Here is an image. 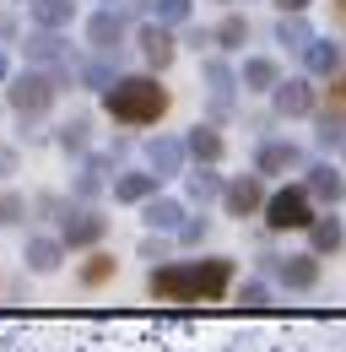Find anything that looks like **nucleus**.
<instances>
[{
    "label": "nucleus",
    "instance_id": "nucleus-19",
    "mask_svg": "<svg viewBox=\"0 0 346 352\" xmlns=\"http://www.w3.org/2000/svg\"><path fill=\"white\" fill-rule=\"evenodd\" d=\"M341 244H346V228H341V217L325 206V212L314 217V228H308V250H314V255H336Z\"/></svg>",
    "mask_w": 346,
    "mask_h": 352
},
{
    "label": "nucleus",
    "instance_id": "nucleus-8",
    "mask_svg": "<svg viewBox=\"0 0 346 352\" xmlns=\"http://www.w3.org/2000/svg\"><path fill=\"white\" fill-rule=\"evenodd\" d=\"M184 163H189V146H184L178 135L157 131L152 141H146V168H152L157 179H178V174H184Z\"/></svg>",
    "mask_w": 346,
    "mask_h": 352
},
{
    "label": "nucleus",
    "instance_id": "nucleus-39",
    "mask_svg": "<svg viewBox=\"0 0 346 352\" xmlns=\"http://www.w3.org/2000/svg\"><path fill=\"white\" fill-rule=\"evenodd\" d=\"M276 6H281V16H303L308 11V0H276Z\"/></svg>",
    "mask_w": 346,
    "mask_h": 352
},
{
    "label": "nucleus",
    "instance_id": "nucleus-20",
    "mask_svg": "<svg viewBox=\"0 0 346 352\" xmlns=\"http://www.w3.org/2000/svg\"><path fill=\"white\" fill-rule=\"evenodd\" d=\"M211 168H216V163H195V168L184 174V195H189L195 206H206V201H222V190H227V184H222V174H211Z\"/></svg>",
    "mask_w": 346,
    "mask_h": 352
},
{
    "label": "nucleus",
    "instance_id": "nucleus-40",
    "mask_svg": "<svg viewBox=\"0 0 346 352\" xmlns=\"http://www.w3.org/2000/svg\"><path fill=\"white\" fill-rule=\"evenodd\" d=\"M5 76H11V65H5V54H0V82H5Z\"/></svg>",
    "mask_w": 346,
    "mask_h": 352
},
{
    "label": "nucleus",
    "instance_id": "nucleus-33",
    "mask_svg": "<svg viewBox=\"0 0 346 352\" xmlns=\"http://www.w3.org/2000/svg\"><path fill=\"white\" fill-rule=\"evenodd\" d=\"M244 38H249V22L233 11V16H222V28H216V44L222 49H244Z\"/></svg>",
    "mask_w": 346,
    "mask_h": 352
},
{
    "label": "nucleus",
    "instance_id": "nucleus-26",
    "mask_svg": "<svg viewBox=\"0 0 346 352\" xmlns=\"http://www.w3.org/2000/svg\"><path fill=\"white\" fill-rule=\"evenodd\" d=\"M27 6H33L38 28H71V16H76V0H27Z\"/></svg>",
    "mask_w": 346,
    "mask_h": 352
},
{
    "label": "nucleus",
    "instance_id": "nucleus-22",
    "mask_svg": "<svg viewBox=\"0 0 346 352\" xmlns=\"http://www.w3.org/2000/svg\"><path fill=\"white\" fill-rule=\"evenodd\" d=\"M238 82H244V92H276L281 87V71H276V60H244V71H238Z\"/></svg>",
    "mask_w": 346,
    "mask_h": 352
},
{
    "label": "nucleus",
    "instance_id": "nucleus-28",
    "mask_svg": "<svg viewBox=\"0 0 346 352\" xmlns=\"http://www.w3.org/2000/svg\"><path fill=\"white\" fill-rule=\"evenodd\" d=\"M276 44H287V49H308L314 44V28H308V22H303V16H281V22H276Z\"/></svg>",
    "mask_w": 346,
    "mask_h": 352
},
{
    "label": "nucleus",
    "instance_id": "nucleus-12",
    "mask_svg": "<svg viewBox=\"0 0 346 352\" xmlns=\"http://www.w3.org/2000/svg\"><path fill=\"white\" fill-rule=\"evenodd\" d=\"M157 184H163V179L152 174V168H125V174H114L108 190H114V201H125V206H146V201L157 195Z\"/></svg>",
    "mask_w": 346,
    "mask_h": 352
},
{
    "label": "nucleus",
    "instance_id": "nucleus-41",
    "mask_svg": "<svg viewBox=\"0 0 346 352\" xmlns=\"http://www.w3.org/2000/svg\"><path fill=\"white\" fill-rule=\"evenodd\" d=\"M341 16H346V0H341Z\"/></svg>",
    "mask_w": 346,
    "mask_h": 352
},
{
    "label": "nucleus",
    "instance_id": "nucleus-15",
    "mask_svg": "<svg viewBox=\"0 0 346 352\" xmlns=\"http://www.w3.org/2000/svg\"><path fill=\"white\" fill-rule=\"evenodd\" d=\"M125 38V16L114 11V6H103V11H92V22H86V44L97 49V54H114Z\"/></svg>",
    "mask_w": 346,
    "mask_h": 352
},
{
    "label": "nucleus",
    "instance_id": "nucleus-37",
    "mask_svg": "<svg viewBox=\"0 0 346 352\" xmlns=\"http://www.w3.org/2000/svg\"><path fill=\"white\" fill-rule=\"evenodd\" d=\"M184 44H189V49H206V44H216V33H206V28H189V33H184Z\"/></svg>",
    "mask_w": 346,
    "mask_h": 352
},
{
    "label": "nucleus",
    "instance_id": "nucleus-9",
    "mask_svg": "<svg viewBox=\"0 0 346 352\" xmlns=\"http://www.w3.org/2000/svg\"><path fill=\"white\" fill-rule=\"evenodd\" d=\"M65 255H71V244H65L60 233H33L27 250H22V261H27L33 276H54V271L65 265Z\"/></svg>",
    "mask_w": 346,
    "mask_h": 352
},
{
    "label": "nucleus",
    "instance_id": "nucleus-36",
    "mask_svg": "<svg viewBox=\"0 0 346 352\" xmlns=\"http://www.w3.org/2000/svg\"><path fill=\"white\" fill-rule=\"evenodd\" d=\"M27 217V201L22 195H0V228H11V222Z\"/></svg>",
    "mask_w": 346,
    "mask_h": 352
},
{
    "label": "nucleus",
    "instance_id": "nucleus-16",
    "mask_svg": "<svg viewBox=\"0 0 346 352\" xmlns=\"http://www.w3.org/2000/svg\"><path fill=\"white\" fill-rule=\"evenodd\" d=\"M141 54H146V65H152V71H168L173 54H178V44H173V28H163V22H146V28H141Z\"/></svg>",
    "mask_w": 346,
    "mask_h": 352
},
{
    "label": "nucleus",
    "instance_id": "nucleus-31",
    "mask_svg": "<svg viewBox=\"0 0 346 352\" xmlns=\"http://www.w3.org/2000/svg\"><path fill=\"white\" fill-rule=\"evenodd\" d=\"M152 22H163V28H184V22H189V0H152Z\"/></svg>",
    "mask_w": 346,
    "mask_h": 352
},
{
    "label": "nucleus",
    "instance_id": "nucleus-6",
    "mask_svg": "<svg viewBox=\"0 0 346 352\" xmlns=\"http://www.w3.org/2000/svg\"><path fill=\"white\" fill-rule=\"evenodd\" d=\"M60 239H65L71 250H97V244L108 239V217H103L92 201H76L71 212H60Z\"/></svg>",
    "mask_w": 346,
    "mask_h": 352
},
{
    "label": "nucleus",
    "instance_id": "nucleus-29",
    "mask_svg": "<svg viewBox=\"0 0 346 352\" xmlns=\"http://www.w3.org/2000/svg\"><path fill=\"white\" fill-rule=\"evenodd\" d=\"M270 282H260V276H249V282H238L233 287V304H244V309H270Z\"/></svg>",
    "mask_w": 346,
    "mask_h": 352
},
{
    "label": "nucleus",
    "instance_id": "nucleus-32",
    "mask_svg": "<svg viewBox=\"0 0 346 352\" xmlns=\"http://www.w3.org/2000/svg\"><path fill=\"white\" fill-rule=\"evenodd\" d=\"M82 82L92 92H108L114 82H119V76H114V60H86V65H82Z\"/></svg>",
    "mask_w": 346,
    "mask_h": 352
},
{
    "label": "nucleus",
    "instance_id": "nucleus-1",
    "mask_svg": "<svg viewBox=\"0 0 346 352\" xmlns=\"http://www.w3.org/2000/svg\"><path fill=\"white\" fill-rule=\"evenodd\" d=\"M238 282L233 255H211V261H163L146 271V293L157 304H222Z\"/></svg>",
    "mask_w": 346,
    "mask_h": 352
},
{
    "label": "nucleus",
    "instance_id": "nucleus-30",
    "mask_svg": "<svg viewBox=\"0 0 346 352\" xmlns=\"http://www.w3.org/2000/svg\"><path fill=\"white\" fill-rule=\"evenodd\" d=\"M319 146H325V152H330V146H346V109L319 114Z\"/></svg>",
    "mask_w": 346,
    "mask_h": 352
},
{
    "label": "nucleus",
    "instance_id": "nucleus-13",
    "mask_svg": "<svg viewBox=\"0 0 346 352\" xmlns=\"http://www.w3.org/2000/svg\"><path fill=\"white\" fill-rule=\"evenodd\" d=\"M303 168V152L292 146V141H265L255 152V174H265V179H276V174H298Z\"/></svg>",
    "mask_w": 346,
    "mask_h": 352
},
{
    "label": "nucleus",
    "instance_id": "nucleus-14",
    "mask_svg": "<svg viewBox=\"0 0 346 352\" xmlns=\"http://www.w3.org/2000/svg\"><path fill=\"white\" fill-rule=\"evenodd\" d=\"M303 190L314 195V206H336L346 201V179L330 168V163H314V168H303Z\"/></svg>",
    "mask_w": 346,
    "mask_h": 352
},
{
    "label": "nucleus",
    "instance_id": "nucleus-23",
    "mask_svg": "<svg viewBox=\"0 0 346 352\" xmlns=\"http://www.w3.org/2000/svg\"><path fill=\"white\" fill-rule=\"evenodd\" d=\"M303 60H308V71H314V76H336V71H341V44L314 38V44L303 49Z\"/></svg>",
    "mask_w": 346,
    "mask_h": 352
},
{
    "label": "nucleus",
    "instance_id": "nucleus-35",
    "mask_svg": "<svg viewBox=\"0 0 346 352\" xmlns=\"http://www.w3.org/2000/svg\"><path fill=\"white\" fill-rule=\"evenodd\" d=\"M173 244H178L173 233H146V239H141V261L163 265V261H168V250H173Z\"/></svg>",
    "mask_w": 346,
    "mask_h": 352
},
{
    "label": "nucleus",
    "instance_id": "nucleus-27",
    "mask_svg": "<svg viewBox=\"0 0 346 352\" xmlns=\"http://www.w3.org/2000/svg\"><path fill=\"white\" fill-rule=\"evenodd\" d=\"M86 135H92V120H86V114H71V120L54 131V141H60V152H86Z\"/></svg>",
    "mask_w": 346,
    "mask_h": 352
},
{
    "label": "nucleus",
    "instance_id": "nucleus-25",
    "mask_svg": "<svg viewBox=\"0 0 346 352\" xmlns=\"http://www.w3.org/2000/svg\"><path fill=\"white\" fill-rule=\"evenodd\" d=\"M200 76H206V87H211V98H216V114H227V92L244 87V82H233V71H227L222 60H206V65H200Z\"/></svg>",
    "mask_w": 346,
    "mask_h": 352
},
{
    "label": "nucleus",
    "instance_id": "nucleus-2",
    "mask_svg": "<svg viewBox=\"0 0 346 352\" xmlns=\"http://www.w3.org/2000/svg\"><path fill=\"white\" fill-rule=\"evenodd\" d=\"M103 109L114 125H157L168 114V92L157 87L152 76H119L114 87L103 92Z\"/></svg>",
    "mask_w": 346,
    "mask_h": 352
},
{
    "label": "nucleus",
    "instance_id": "nucleus-34",
    "mask_svg": "<svg viewBox=\"0 0 346 352\" xmlns=\"http://www.w3.org/2000/svg\"><path fill=\"white\" fill-rule=\"evenodd\" d=\"M206 233H211V217H184V228H178L173 239H178L184 250H200V244H206Z\"/></svg>",
    "mask_w": 346,
    "mask_h": 352
},
{
    "label": "nucleus",
    "instance_id": "nucleus-10",
    "mask_svg": "<svg viewBox=\"0 0 346 352\" xmlns=\"http://www.w3.org/2000/svg\"><path fill=\"white\" fill-rule=\"evenodd\" d=\"M108 168H114V152H92L82 168H76V179H71V195H76V201H97L103 184H114Z\"/></svg>",
    "mask_w": 346,
    "mask_h": 352
},
{
    "label": "nucleus",
    "instance_id": "nucleus-3",
    "mask_svg": "<svg viewBox=\"0 0 346 352\" xmlns=\"http://www.w3.org/2000/svg\"><path fill=\"white\" fill-rule=\"evenodd\" d=\"M314 195L303 190V184H281V190H270V201H265V228L270 233H308L314 228Z\"/></svg>",
    "mask_w": 346,
    "mask_h": 352
},
{
    "label": "nucleus",
    "instance_id": "nucleus-4",
    "mask_svg": "<svg viewBox=\"0 0 346 352\" xmlns=\"http://www.w3.org/2000/svg\"><path fill=\"white\" fill-rule=\"evenodd\" d=\"M54 98H60V76H54V71H22V76L5 87V103H11L22 120H38Z\"/></svg>",
    "mask_w": 346,
    "mask_h": 352
},
{
    "label": "nucleus",
    "instance_id": "nucleus-42",
    "mask_svg": "<svg viewBox=\"0 0 346 352\" xmlns=\"http://www.w3.org/2000/svg\"><path fill=\"white\" fill-rule=\"evenodd\" d=\"M108 6H114V0H108Z\"/></svg>",
    "mask_w": 346,
    "mask_h": 352
},
{
    "label": "nucleus",
    "instance_id": "nucleus-11",
    "mask_svg": "<svg viewBox=\"0 0 346 352\" xmlns=\"http://www.w3.org/2000/svg\"><path fill=\"white\" fill-rule=\"evenodd\" d=\"M22 49H27V65H71V49L60 38V28H33Z\"/></svg>",
    "mask_w": 346,
    "mask_h": 352
},
{
    "label": "nucleus",
    "instance_id": "nucleus-38",
    "mask_svg": "<svg viewBox=\"0 0 346 352\" xmlns=\"http://www.w3.org/2000/svg\"><path fill=\"white\" fill-rule=\"evenodd\" d=\"M5 174H16V146L0 141V179H5Z\"/></svg>",
    "mask_w": 346,
    "mask_h": 352
},
{
    "label": "nucleus",
    "instance_id": "nucleus-43",
    "mask_svg": "<svg viewBox=\"0 0 346 352\" xmlns=\"http://www.w3.org/2000/svg\"><path fill=\"white\" fill-rule=\"evenodd\" d=\"M341 152H346V146H341Z\"/></svg>",
    "mask_w": 346,
    "mask_h": 352
},
{
    "label": "nucleus",
    "instance_id": "nucleus-18",
    "mask_svg": "<svg viewBox=\"0 0 346 352\" xmlns=\"http://www.w3.org/2000/svg\"><path fill=\"white\" fill-rule=\"evenodd\" d=\"M141 217H146V228H152V233H178L189 212H184V206H178L173 195H152V201L141 206Z\"/></svg>",
    "mask_w": 346,
    "mask_h": 352
},
{
    "label": "nucleus",
    "instance_id": "nucleus-21",
    "mask_svg": "<svg viewBox=\"0 0 346 352\" xmlns=\"http://www.w3.org/2000/svg\"><path fill=\"white\" fill-rule=\"evenodd\" d=\"M184 146H189V157H195V163H222V152H227V141L216 135V125H189Z\"/></svg>",
    "mask_w": 346,
    "mask_h": 352
},
{
    "label": "nucleus",
    "instance_id": "nucleus-24",
    "mask_svg": "<svg viewBox=\"0 0 346 352\" xmlns=\"http://www.w3.org/2000/svg\"><path fill=\"white\" fill-rule=\"evenodd\" d=\"M114 271H119V261H114L108 250H92L76 276H82V287H108V282H114Z\"/></svg>",
    "mask_w": 346,
    "mask_h": 352
},
{
    "label": "nucleus",
    "instance_id": "nucleus-7",
    "mask_svg": "<svg viewBox=\"0 0 346 352\" xmlns=\"http://www.w3.org/2000/svg\"><path fill=\"white\" fill-rule=\"evenodd\" d=\"M265 174H238L227 179V190H222V206H227V217H255V212H265Z\"/></svg>",
    "mask_w": 346,
    "mask_h": 352
},
{
    "label": "nucleus",
    "instance_id": "nucleus-5",
    "mask_svg": "<svg viewBox=\"0 0 346 352\" xmlns=\"http://www.w3.org/2000/svg\"><path fill=\"white\" fill-rule=\"evenodd\" d=\"M319 261L325 255H314V250H303V255H260L265 276L276 287H287V293H314L319 287Z\"/></svg>",
    "mask_w": 346,
    "mask_h": 352
},
{
    "label": "nucleus",
    "instance_id": "nucleus-17",
    "mask_svg": "<svg viewBox=\"0 0 346 352\" xmlns=\"http://www.w3.org/2000/svg\"><path fill=\"white\" fill-rule=\"evenodd\" d=\"M270 98H276V114H281V120H303V114H314V87H308L303 76L281 82Z\"/></svg>",
    "mask_w": 346,
    "mask_h": 352
}]
</instances>
